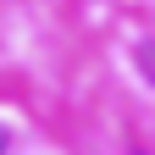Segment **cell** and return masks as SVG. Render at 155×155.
<instances>
[{"instance_id":"7a4b0ae2","label":"cell","mask_w":155,"mask_h":155,"mask_svg":"<svg viewBox=\"0 0 155 155\" xmlns=\"http://www.w3.org/2000/svg\"><path fill=\"white\" fill-rule=\"evenodd\" d=\"M6 150H11V127L0 122V155H6Z\"/></svg>"},{"instance_id":"6da1fadb","label":"cell","mask_w":155,"mask_h":155,"mask_svg":"<svg viewBox=\"0 0 155 155\" xmlns=\"http://www.w3.org/2000/svg\"><path fill=\"white\" fill-rule=\"evenodd\" d=\"M133 61H139V72H144L150 83H155V39H144V45L133 50Z\"/></svg>"}]
</instances>
